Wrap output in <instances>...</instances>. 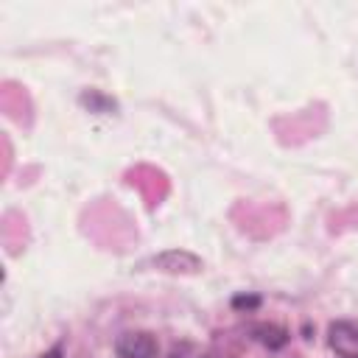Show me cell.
Listing matches in <instances>:
<instances>
[{
	"mask_svg": "<svg viewBox=\"0 0 358 358\" xmlns=\"http://www.w3.org/2000/svg\"><path fill=\"white\" fill-rule=\"evenodd\" d=\"M257 333H260V341L266 347H283L286 344V330H280V328H260Z\"/></svg>",
	"mask_w": 358,
	"mask_h": 358,
	"instance_id": "277c9868",
	"label": "cell"
},
{
	"mask_svg": "<svg viewBox=\"0 0 358 358\" xmlns=\"http://www.w3.org/2000/svg\"><path fill=\"white\" fill-rule=\"evenodd\" d=\"M328 341L341 358H358V322H333L328 330Z\"/></svg>",
	"mask_w": 358,
	"mask_h": 358,
	"instance_id": "3957f363",
	"label": "cell"
},
{
	"mask_svg": "<svg viewBox=\"0 0 358 358\" xmlns=\"http://www.w3.org/2000/svg\"><path fill=\"white\" fill-rule=\"evenodd\" d=\"M185 352H191V344H182V347H173L171 358H185Z\"/></svg>",
	"mask_w": 358,
	"mask_h": 358,
	"instance_id": "8992f818",
	"label": "cell"
},
{
	"mask_svg": "<svg viewBox=\"0 0 358 358\" xmlns=\"http://www.w3.org/2000/svg\"><path fill=\"white\" fill-rule=\"evenodd\" d=\"M202 358H227V355H221V352H204Z\"/></svg>",
	"mask_w": 358,
	"mask_h": 358,
	"instance_id": "52a82bcc",
	"label": "cell"
},
{
	"mask_svg": "<svg viewBox=\"0 0 358 358\" xmlns=\"http://www.w3.org/2000/svg\"><path fill=\"white\" fill-rule=\"evenodd\" d=\"M115 350H118L120 358H157L160 355L157 339L151 333H146V330H129V333H123L118 339Z\"/></svg>",
	"mask_w": 358,
	"mask_h": 358,
	"instance_id": "7a4b0ae2",
	"label": "cell"
},
{
	"mask_svg": "<svg viewBox=\"0 0 358 358\" xmlns=\"http://www.w3.org/2000/svg\"><path fill=\"white\" fill-rule=\"evenodd\" d=\"M154 268H157V272H165V275H199L204 268V263L193 252L168 249V252L154 257Z\"/></svg>",
	"mask_w": 358,
	"mask_h": 358,
	"instance_id": "6da1fadb",
	"label": "cell"
},
{
	"mask_svg": "<svg viewBox=\"0 0 358 358\" xmlns=\"http://www.w3.org/2000/svg\"><path fill=\"white\" fill-rule=\"evenodd\" d=\"M233 305H235V308H241V310H244V308H246V310H252V308H257V305H260V297H244V294H241V297H235V299H233Z\"/></svg>",
	"mask_w": 358,
	"mask_h": 358,
	"instance_id": "5b68a950",
	"label": "cell"
}]
</instances>
